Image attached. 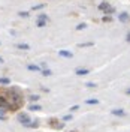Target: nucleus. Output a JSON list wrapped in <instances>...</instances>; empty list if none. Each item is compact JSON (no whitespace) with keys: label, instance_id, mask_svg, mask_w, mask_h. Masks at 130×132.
Wrapping results in <instances>:
<instances>
[{"label":"nucleus","instance_id":"nucleus-1","mask_svg":"<svg viewBox=\"0 0 130 132\" xmlns=\"http://www.w3.org/2000/svg\"><path fill=\"white\" fill-rule=\"evenodd\" d=\"M24 99H23V93H20L18 90H5L0 89V108L5 110H16L18 107H23Z\"/></svg>","mask_w":130,"mask_h":132},{"label":"nucleus","instance_id":"nucleus-2","mask_svg":"<svg viewBox=\"0 0 130 132\" xmlns=\"http://www.w3.org/2000/svg\"><path fill=\"white\" fill-rule=\"evenodd\" d=\"M18 122H20V123L23 125V126H25L27 123H30V122H32V119H30V117H29L27 114L21 113V114L18 116Z\"/></svg>","mask_w":130,"mask_h":132},{"label":"nucleus","instance_id":"nucleus-3","mask_svg":"<svg viewBox=\"0 0 130 132\" xmlns=\"http://www.w3.org/2000/svg\"><path fill=\"white\" fill-rule=\"evenodd\" d=\"M99 9H100V11H103V12H114V9L111 8V5H108L106 2L100 3V5H99Z\"/></svg>","mask_w":130,"mask_h":132},{"label":"nucleus","instance_id":"nucleus-4","mask_svg":"<svg viewBox=\"0 0 130 132\" xmlns=\"http://www.w3.org/2000/svg\"><path fill=\"white\" fill-rule=\"evenodd\" d=\"M58 56H60V57H64V59H72L73 57V54L70 51H67V50H60V51H58Z\"/></svg>","mask_w":130,"mask_h":132},{"label":"nucleus","instance_id":"nucleus-5","mask_svg":"<svg viewBox=\"0 0 130 132\" xmlns=\"http://www.w3.org/2000/svg\"><path fill=\"white\" fill-rule=\"evenodd\" d=\"M111 114L118 116V117H123V116H126V111H124V110H112Z\"/></svg>","mask_w":130,"mask_h":132},{"label":"nucleus","instance_id":"nucleus-6","mask_svg":"<svg viewBox=\"0 0 130 132\" xmlns=\"http://www.w3.org/2000/svg\"><path fill=\"white\" fill-rule=\"evenodd\" d=\"M75 72H76V75H87V74L90 72V69H84V68H78V69H76Z\"/></svg>","mask_w":130,"mask_h":132},{"label":"nucleus","instance_id":"nucleus-7","mask_svg":"<svg viewBox=\"0 0 130 132\" xmlns=\"http://www.w3.org/2000/svg\"><path fill=\"white\" fill-rule=\"evenodd\" d=\"M27 69L32 71V72H39V71H41V68H39L38 65H29L27 66Z\"/></svg>","mask_w":130,"mask_h":132},{"label":"nucleus","instance_id":"nucleus-8","mask_svg":"<svg viewBox=\"0 0 130 132\" xmlns=\"http://www.w3.org/2000/svg\"><path fill=\"white\" fill-rule=\"evenodd\" d=\"M29 110H30V111H41L42 107L38 105V104H33V105H29Z\"/></svg>","mask_w":130,"mask_h":132},{"label":"nucleus","instance_id":"nucleus-9","mask_svg":"<svg viewBox=\"0 0 130 132\" xmlns=\"http://www.w3.org/2000/svg\"><path fill=\"white\" fill-rule=\"evenodd\" d=\"M0 84H2V86H9V84H11V80L6 78V77H2V78H0Z\"/></svg>","mask_w":130,"mask_h":132},{"label":"nucleus","instance_id":"nucleus-10","mask_svg":"<svg viewBox=\"0 0 130 132\" xmlns=\"http://www.w3.org/2000/svg\"><path fill=\"white\" fill-rule=\"evenodd\" d=\"M127 20H129V14H127V12H123V14H120V21L126 23Z\"/></svg>","mask_w":130,"mask_h":132},{"label":"nucleus","instance_id":"nucleus-11","mask_svg":"<svg viewBox=\"0 0 130 132\" xmlns=\"http://www.w3.org/2000/svg\"><path fill=\"white\" fill-rule=\"evenodd\" d=\"M16 48L25 50V51H27V50H30V45H29V44H18V45H16Z\"/></svg>","mask_w":130,"mask_h":132},{"label":"nucleus","instance_id":"nucleus-12","mask_svg":"<svg viewBox=\"0 0 130 132\" xmlns=\"http://www.w3.org/2000/svg\"><path fill=\"white\" fill-rule=\"evenodd\" d=\"M47 23H48L47 20H41V18H38V23H36V26H38V27H43V26H47Z\"/></svg>","mask_w":130,"mask_h":132},{"label":"nucleus","instance_id":"nucleus-13","mask_svg":"<svg viewBox=\"0 0 130 132\" xmlns=\"http://www.w3.org/2000/svg\"><path fill=\"white\" fill-rule=\"evenodd\" d=\"M38 122H30V123H27L25 125V128H38Z\"/></svg>","mask_w":130,"mask_h":132},{"label":"nucleus","instance_id":"nucleus-14","mask_svg":"<svg viewBox=\"0 0 130 132\" xmlns=\"http://www.w3.org/2000/svg\"><path fill=\"white\" fill-rule=\"evenodd\" d=\"M0 120H6V116H5V108H0Z\"/></svg>","mask_w":130,"mask_h":132},{"label":"nucleus","instance_id":"nucleus-15","mask_svg":"<svg viewBox=\"0 0 130 132\" xmlns=\"http://www.w3.org/2000/svg\"><path fill=\"white\" fill-rule=\"evenodd\" d=\"M85 104H99V99H87Z\"/></svg>","mask_w":130,"mask_h":132},{"label":"nucleus","instance_id":"nucleus-16","mask_svg":"<svg viewBox=\"0 0 130 132\" xmlns=\"http://www.w3.org/2000/svg\"><path fill=\"white\" fill-rule=\"evenodd\" d=\"M72 119H73V116L67 114V116H64V117H63V122H69V120H72Z\"/></svg>","mask_w":130,"mask_h":132},{"label":"nucleus","instance_id":"nucleus-17","mask_svg":"<svg viewBox=\"0 0 130 132\" xmlns=\"http://www.w3.org/2000/svg\"><path fill=\"white\" fill-rule=\"evenodd\" d=\"M42 74L45 75V77H49V75L52 74V72H51V71H49V69H45V71H42Z\"/></svg>","mask_w":130,"mask_h":132},{"label":"nucleus","instance_id":"nucleus-18","mask_svg":"<svg viewBox=\"0 0 130 132\" xmlns=\"http://www.w3.org/2000/svg\"><path fill=\"white\" fill-rule=\"evenodd\" d=\"M38 18H41V20H47V21L49 20V18H48V15H45V14H41V15L38 16Z\"/></svg>","mask_w":130,"mask_h":132},{"label":"nucleus","instance_id":"nucleus-19","mask_svg":"<svg viewBox=\"0 0 130 132\" xmlns=\"http://www.w3.org/2000/svg\"><path fill=\"white\" fill-rule=\"evenodd\" d=\"M85 86H87V87H96L97 84H96V82H85Z\"/></svg>","mask_w":130,"mask_h":132},{"label":"nucleus","instance_id":"nucleus-20","mask_svg":"<svg viewBox=\"0 0 130 132\" xmlns=\"http://www.w3.org/2000/svg\"><path fill=\"white\" fill-rule=\"evenodd\" d=\"M93 42H87V44H79V47H91Z\"/></svg>","mask_w":130,"mask_h":132},{"label":"nucleus","instance_id":"nucleus-21","mask_svg":"<svg viewBox=\"0 0 130 132\" xmlns=\"http://www.w3.org/2000/svg\"><path fill=\"white\" fill-rule=\"evenodd\" d=\"M43 8V5H38V6H33L32 11H38V9H42Z\"/></svg>","mask_w":130,"mask_h":132},{"label":"nucleus","instance_id":"nucleus-22","mask_svg":"<svg viewBox=\"0 0 130 132\" xmlns=\"http://www.w3.org/2000/svg\"><path fill=\"white\" fill-rule=\"evenodd\" d=\"M81 29H85V24H78L76 26V30H81Z\"/></svg>","mask_w":130,"mask_h":132},{"label":"nucleus","instance_id":"nucleus-23","mask_svg":"<svg viewBox=\"0 0 130 132\" xmlns=\"http://www.w3.org/2000/svg\"><path fill=\"white\" fill-rule=\"evenodd\" d=\"M20 16H24V18H27V16H29V12H20Z\"/></svg>","mask_w":130,"mask_h":132},{"label":"nucleus","instance_id":"nucleus-24","mask_svg":"<svg viewBox=\"0 0 130 132\" xmlns=\"http://www.w3.org/2000/svg\"><path fill=\"white\" fill-rule=\"evenodd\" d=\"M30 99H32V101H38V99H39V96H38V95H32V96H30Z\"/></svg>","mask_w":130,"mask_h":132},{"label":"nucleus","instance_id":"nucleus-25","mask_svg":"<svg viewBox=\"0 0 130 132\" xmlns=\"http://www.w3.org/2000/svg\"><path fill=\"white\" fill-rule=\"evenodd\" d=\"M103 21H105V23H108V21H111V16H109V18H108V16H105V18H103Z\"/></svg>","mask_w":130,"mask_h":132},{"label":"nucleus","instance_id":"nucleus-26","mask_svg":"<svg viewBox=\"0 0 130 132\" xmlns=\"http://www.w3.org/2000/svg\"><path fill=\"white\" fill-rule=\"evenodd\" d=\"M78 108H79V107H78V105H73V107L70 108V110H72V111H75V110H78Z\"/></svg>","mask_w":130,"mask_h":132},{"label":"nucleus","instance_id":"nucleus-27","mask_svg":"<svg viewBox=\"0 0 130 132\" xmlns=\"http://www.w3.org/2000/svg\"><path fill=\"white\" fill-rule=\"evenodd\" d=\"M126 41H127V42H130V32L127 33V38H126Z\"/></svg>","mask_w":130,"mask_h":132},{"label":"nucleus","instance_id":"nucleus-28","mask_svg":"<svg viewBox=\"0 0 130 132\" xmlns=\"http://www.w3.org/2000/svg\"><path fill=\"white\" fill-rule=\"evenodd\" d=\"M126 95H130V89H127V90H126Z\"/></svg>","mask_w":130,"mask_h":132},{"label":"nucleus","instance_id":"nucleus-29","mask_svg":"<svg viewBox=\"0 0 130 132\" xmlns=\"http://www.w3.org/2000/svg\"><path fill=\"white\" fill-rule=\"evenodd\" d=\"M3 62H5V59H3V57H0V63H3Z\"/></svg>","mask_w":130,"mask_h":132}]
</instances>
